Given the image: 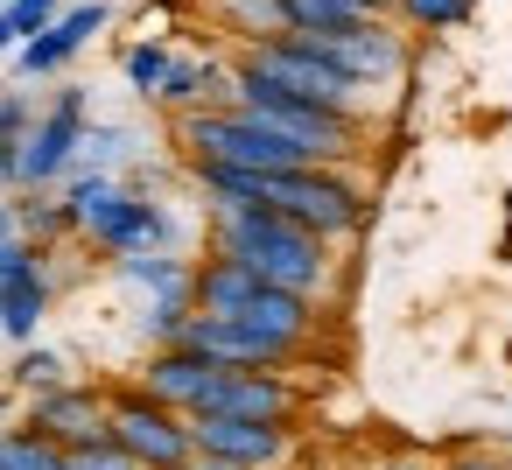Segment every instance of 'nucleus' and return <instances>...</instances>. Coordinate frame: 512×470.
Masks as SVG:
<instances>
[{
	"label": "nucleus",
	"mask_w": 512,
	"mask_h": 470,
	"mask_svg": "<svg viewBox=\"0 0 512 470\" xmlns=\"http://www.w3.org/2000/svg\"><path fill=\"white\" fill-rule=\"evenodd\" d=\"M8 15H15V29H22V43H29V36H43V29L57 22V0H8Z\"/></svg>",
	"instance_id": "27"
},
{
	"label": "nucleus",
	"mask_w": 512,
	"mask_h": 470,
	"mask_svg": "<svg viewBox=\"0 0 512 470\" xmlns=\"http://www.w3.org/2000/svg\"><path fill=\"white\" fill-rule=\"evenodd\" d=\"M232 106L260 113V120H267V127H281V134H295L316 162H337V155H351V148H358V113H337V106L302 99V92H281V85H274V78H260L253 64H239V71H232Z\"/></svg>",
	"instance_id": "3"
},
{
	"label": "nucleus",
	"mask_w": 512,
	"mask_h": 470,
	"mask_svg": "<svg viewBox=\"0 0 512 470\" xmlns=\"http://www.w3.org/2000/svg\"><path fill=\"white\" fill-rule=\"evenodd\" d=\"M442 470H505V463L484 456V449H470V456H456V463H442Z\"/></svg>",
	"instance_id": "30"
},
{
	"label": "nucleus",
	"mask_w": 512,
	"mask_h": 470,
	"mask_svg": "<svg viewBox=\"0 0 512 470\" xmlns=\"http://www.w3.org/2000/svg\"><path fill=\"white\" fill-rule=\"evenodd\" d=\"M71 470H141V463H134V456H127L113 435H106V442H85V449H71Z\"/></svg>",
	"instance_id": "26"
},
{
	"label": "nucleus",
	"mask_w": 512,
	"mask_h": 470,
	"mask_svg": "<svg viewBox=\"0 0 512 470\" xmlns=\"http://www.w3.org/2000/svg\"><path fill=\"white\" fill-rule=\"evenodd\" d=\"M197 414H246V421H288L295 414V386L281 379V365H218V379L204 386Z\"/></svg>",
	"instance_id": "8"
},
{
	"label": "nucleus",
	"mask_w": 512,
	"mask_h": 470,
	"mask_svg": "<svg viewBox=\"0 0 512 470\" xmlns=\"http://www.w3.org/2000/svg\"><path fill=\"white\" fill-rule=\"evenodd\" d=\"M0 470H71V449L43 428H15L0 435Z\"/></svg>",
	"instance_id": "18"
},
{
	"label": "nucleus",
	"mask_w": 512,
	"mask_h": 470,
	"mask_svg": "<svg viewBox=\"0 0 512 470\" xmlns=\"http://www.w3.org/2000/svg\"><path fill=\"white\" fill-rule=\"evenodd\" d=\"M197 176H204V190H211V204H218V211L267 204V176H260V169H239V162H204V155H197Z\"/></svg>",
	"instance_id": "17"
},
{
	"label": "nucleus",
	"mask_w": 512,
	"mask_h": 470,
	"mask_svg": "<svg viewBox=\"0 0 512 470\" xmlns=\"http://www.w3.org/2000/svg\"><path fill=\"white\" fill-rule=\"evenodd\" d=\"M386 470H428V463H414V456H400V463H386Z\"/></svg>",
	"instance_id": "33"
},
{
	"label": "nucleus",
	"mask_w": 512,
	"mask_h": 470,
	"mask_svg": "<svg viewBox=\"0 0 512 470\" xmlns=\"http://www.w3.org/2000/svg\"><path fill=\"white\" fill-rule=\"evenodd\" d=\"M15 43H22V29H15V15H8V8H0V50H15Z\"/></svg>",
	"instance_id": "31"
},
{
	"label": "nucleus",
	"mask_w": 512,
	"mask_h": 470,
	"mask_svg": "<svg viewBox=\"0 0 512 470\" xmlns=\"http://www.w3.org/2000/svg\"><path fill=\"white\" fill-rule=\"evenodd\" d=\"M330 64H344L358 85H386V78H400V64H407V50H400V36L379 22V15H365V22H351V29H323V36H309Z\"/></svg>",
	"instance_id": "11"
},
{
	"label": "nucleus",
	"mask_w": 512,
	"mask_h": 470,
	"mask_svg": "<svg viewBox=\"0 0 512 470\" xmlns=\"http://www.w3.org/2000/svg\"><path fill=\"white\" fill-rule=\"evenodd\" d=\"M71 232H85L92 246H106V253H162L169 246V218H162V204H148V197H134L127 183H113V176H78L71 183Z\"/></svg>",
	"instance_id": "2"
},
{
	"label": "nucleus",
	"mask_w": 512,
	"mask_h": 470,
	"mask_svg": "<svg viewBox=\"0 0 512 470\" xmlns=\"http://www.w3.org/2000/svg\"><path fill=\"white\" fill-rule=\"evenodd\" d=\"M113 442L141 463V470H183L197 456V435L183 421V407L155 400L148 386L141 393H113Z\"/></svg>",
	"instance_id": "7"
},
{
	"label": "nucleus",
	"mask_w": 512,
	"mask_h": 470,
	"mask_svg": "<svg viewBox=\"0 0 512 470\" xmlns=\"http://www.w3.org/2000/svg\"><path fill=\"white\" fill-rule=\"evenodd\" d=\"M267 204H274V211H288L295 225L323 232V239H344V232H358V225H365V197H358L344 176H330V162L274 169V176H267Z\"/></svg>",
	"instance_id": "5"
},
{
	"label": "nucleus",
	"mask_w": 512,
	"mask_h": 470,
	"mask_svg": "<svg viewBox=\"0 0 512 470\" xmlns=\"http://www.w3.org/2000/svg\"><path fill=\"white\" fill-rule=\"evenodd\" d=\"M15 379H22L29 393H43V386H64V358H57V351H36V344H29V351H22V365H15Z\"/></svg>",
	"instance_id": "25"
},
{
	"label": "nucleus",
	"mask_w": 512,
	"mask_h": 470,
	"mask_svg": "<svg viewBox=\"0 0 512 470\" xmlns=\"http://www.w3.org/2000/svg\"><path fill=\"white\" fill-rule=\"evenodd\" d=\"M393 8L414 29H456V22H470V0H393Z\"/></svg>",
	"instance_id": "23"
},
{
	"label": "nucleus",
	"mask_w": 512,
	"mask_h": 470,
	"mask_svg": "<svg viewBox=\"0 0 512 470\" xmlns=\"http://www.w3.org/2000/svg\"><path fill=\"white\" fill-rule=\"evenodd\" d=\"M288 8V29L295 36H323V29H351L365 15H379L386 0H281Z\"/></svg>",
	"instance_id": "16"
},
{
	"label": "nucleus",
	"mask_w": 512,
	"mask_h": 470,
	"mask_svg": "<svg viewBox=\"0 0 512 470\" xmlns=\"http://www.w3.org/2000/svg\"><path fill=\"white\" fill-rule=\"evenodd\" d=\"M183 470H246V463H232V456H218V449H197Z\"/></svg>",
	"instance_id": "29"
},
{
	"label": "nucleus",
	"mask_w": 512,
	"mask_h": 470,
	"mask_svg": "<svg viewBox=\"0 0 512 470\" xmlns=\"http://www.w3.org/2000/svg\"><path fill=\"white\" fill-rule=\"evenodd\" d=\"M120 148H127V134H120V127H85V155H92V162H113Z\"/></svg>",
	"instance_id": "28"
},
{
	"label": "nucleus",
	"mask_w": 512,
	"mask_h": 470,
	"mask_svg": "<svg viewBox=\"0 0 512 470\" xmlns=\"http://www.w3.org/2000/svg\"><path fill=\"white\" fill-rule=\"evenodd\" d=\"M253 295H260V274H253L246 260H232V253H211V260L190 274V302L211 309V316H239Z\"/></svg>",
	"instance_id": "15"
},
{
	"label": "nucleus",
	"mask_w": 512,
	"mask_h": 470,
	"mask_svg": "<svg viewBox=\"0 0 512 470\" xmlns=\"http://www.w3.org/2000/svg\"><path fill=\"white\" fill-rule=\"evenodd\" d=\"M218 15H225L232 36H246V43L288 36V8H281V0H218Z\"/></svg>",
	"instance_id": "20"
},
{
	"label": "nucleus",
	"mask_w": 512,
	"mask_h": 470,
	"mask_svg": "<svg viewBox=\"0 0 512 470\" xmlns=\"http://www.w3.org/2000/svg\"><path fill=\"white\" fill-rule=\"evenodd\" d=\"M106 29V0H85V8H71V15H57L43 36H29L22 50H15V64L29 71V78H50V71H64L92 36Z\"/></svg>",
	"instance_id": "13"
},
{
	"label": "nucleus",
	"mask_w": 512,
	"mask_h": 470,
	"mask_svg": "<svg viewBox=\"0 0 512 470\" xmlns=\"http://www.w3.org/2000/svg\"><path fill=\"white\" fill-rule=\"evenodd\" d=\"M169 64H176V50H169V43H134V50H127V85L155 99V92H162V78H169Z\"/></svg>",
	"instance_id": "22"
},
{
	"label": "nucleus",
	"mask_w": 512,
	"mask_h": 470,
	"mask_svg": "<svg viewBox=\"0 0 512 470\" xmlns=\"http://www.w3.org/2000/svg\"><path fill=\"white\" fill-rule=\"evenodd\" d=\"M85 148V92H57V106L22 141V183H57Z\"/></svg>",
	"instance_id": "10"
},
{
	"label": "nucleus",
	"mask_w": 512,
	"mask_h": 470,
	"mask_svg": "<svg viewBox=\"0 0 512 470\" xmlns=\"http://www.w3.org/2000/svg\"><path fill=\"white\" fill-rule=\"evenodd\" d=\"M22 232V218H15V204H0V239H15Z\"/></svg>",
	"instance_id": "32"
},
{
	"label": "nucleus",
	"mask_w": 512,
	"mask_h": 470,
	"mask_svg": "<svg viewBox=\"0 0 512 470\" xmlns=\"http://www.w3.org/2000/svg\"><path fill=\"white\" fill-rule=\"evenodd\" d=\"M211 379H218V365H211L204 351H190V344H162V351L148 358V372H141V386H148L155 400L183 407V414H197V400H204Z\"/></svg>",
	"instance_id": "14"
},
{
	"label": "nucleus",
	"mask_w": 512,
	"mask_h": 470,
	"mask_svg": "<svg viewBox=\"0 0 512 470\" xmlns=\"http://www.w3.org/2000/svg\"><path fill=\"white\" fill-rule=\"evenodd\" d=\"M246 64L260 71V78H274L281 92H302V99H316V106H337V113H358V78L344 71V64H330L309 36H274V43H253L246 50Z\"/></svg>",
	"instance_id": "6"
},
{
	"label": "nucleus",
	"mask_w": 512,
	"mask_h": 470,
	"mask_svg": "<svg viewBox=\"0 0 512 470\" xmlns=\"http://www.w3.org/2000/svg\"><path fill=\"white\" fill-rule=\"evenodd\" d=\"M43 309H50V281H43V274H29L22 288L0 295V330H8L15 344H29V337H36V323H43Z\"/></svg>",
	"instance_id": "19"
},
{
	"label": "nucleus",
	"mask_w": 512,
	"mask_h": 470,
	"mask_svg": "<svg viewBox=\"0 0 512 470\" xmlns=\"http://www.w3.org/2000/svg\"><path fill=\"white\" fill-rule=\"evenodd\" d=\"M211 246H218V253H232V260H246L260 281H274V288H302V295H316V288H323V274H330V239H323V232H309V225H295V218H288V211H274V204L218 211Z\"/></svg>",
	"instance_id": "1"
},
{
	"label": "nucleus",
	"mask_w": 512,
	"mask_h": 470,
	"mask_svg": "<svg viewBox=\"0 0 512 470\" xmlns=\"http://www.w3.org/2000/svg\"><path fill=\"white\" fill-rule=\"evenodd\" d=\"M29 106L8 92V99H0V183H22V141H29Z\"/></svg>",
	"instance_id": "21"
},
{
	"label": "nucleus",
	"mask_w": 512,
	"mask_h": 470,
	"mask_svg": "<svg viewBox=\"0 0 512 470\" xmlns=\"http://www.w3.org/2000/svg\"><path fill=\"white\" fill-rule=\"evenodd\" d=\"M29 428L57 435L64 449H85V442L113 435V400L92 386H43V393H29Z\"/></svg>",
	"instance_id": "9"
},
{
	"label": "nucleus",
	"mask_w": 512,
	"mask_h": 470,
	"mask_svg": "<svg viewBox=\"0 0 512 470\" xmlns=\"http://www.w3.org/2000/svg\"><path fill=\"white\" fill-rule=\"evenodd\" d=\"M183 148H197L204 162H239V169H260V176H274V169H302V162H316L295 134H281V127H267L260 113H246V106H211V113H183Z\"/></svg>",
	"instance_id": "4"
},
{
	"label": "nucleus",
	"mask_w": 512,
	"mask_h": 470,
	"mask_svg": "<svg viewBox=\"0 0 512 470\" xmlns=\"http://www.w3.org/2000/svg\"><path fill=\"white\" fill-rule=\"evenodd\" d=\"M29 274H43V267H36V246H29L22 232H15V239H0V295L22 288Z\"/></svg>",
	"instance_id": "24"
},
{
	"label": "nucleus",
	"mask_w": 512,
	"mask_h": 470,
	"mask_svg": "<svg viewBox=\"0 0 512 470\" xmlns=\"http://www.w3.org/2000/svg\"><path fill=\"white\" fill-rule=\"evenodd\" d=\"M505 470H512V463H505Z\"/></svg>",
	"instance_id": "34"
},
{
	"label": "nucleus",
	"mask_w": 512,
	"mask_h": 470,
	"mask_svg": "<svg viewBox=\"0 0 512 470\" xmlns=\"http://www.w3.org/2000/svg\"><path fill=\"white\" fill-rule=\"evenodd\" d=\"M197 449H218L246 470H274L288 456V421H246V414H190Z\"/></svg>",
	"instance_id": "12"
}]
</instances>
